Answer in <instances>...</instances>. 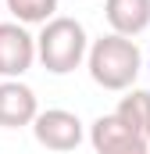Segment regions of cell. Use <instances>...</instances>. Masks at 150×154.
<instances>
[{
	"instance_id": "obj_1",
	"label": "cell",
	"mask_w": 150,
	"mask_h": 154,
	"mask_svg": "<svg viewBox=\"0 0 150 154\" xmlns=\"http://www.w3.org/2000/svg\"><path fill=\"white\" fill-rule=\"evenodd\" d=\"M86 68H89V79L100 90L122 93V90H132V82L140 75V68H143V54H140L136 39L107 32V36H100V39L89 43Z\"/></svg>"
},
{
	"instance_id": "obj_2",
	"label": "cell",
	"mask_w": 150,
	"mask_h": 154,
	"mask_svg": "<svg viewBox=\"0 0 150 154\" xmlns=\"http://www.w3.org/2000/svg\"><path fill=\"white\" fill-rule=\"evenodd\" d=\"M86 50H89V36H86L82 22L64 18V14H54L36 36V61L54 75L75 72L86 61Z\"/></svg>"
},
{
	"instance_id": "obj_3",
	"label": "cell",
	"mask_w": 150,
	"mask_h": 154,
	"mask_svg": "<svg viewBox=\"0 0 150 154\" xmlns=\"http://www.w3.org/2000/svg\"><path fill=\"white\" fill-rule=\"evenodd\" d=\"M82 122L75 111H64V108H46L32 118V136H36L39 147L46 151H75L82 143Z\"/></svg>"
},
{
	"instance_id": "obj_4",
	"label": "cell",
	"mask_w": 150,
	"mask_h": 154,
	"mask_svg": "<svg viewBox=\"0 0 150 154\" xmlns=\"http://www.w3.org/2000/svg\"><path fill=\"white\" fill-rule=\"evenodd\" d=\"M36 61V36L18 22H0V75L22 79Z\"/></svg>"
},
{
	"instance_id": "obj_5",
	"label": "cell",
	"mask_w": 150,
	"mask_h": 154,
	"mask_svg": "<svg viewBox=\"0 0 150 154\" xmlns=\"http://www.w3.org/2000/svg\"><path fill=\"white\" fill-rule=\"evenodd\" d=\"M89 143L97 154H150V140L136 136L129 125H122L114 118V111L100 115L89 125Z\"/></svg>"
},
{
	"instance_id": "obj_6",
	"label": "cell",
	"mask_w": 150,
	"mask_h": 154,
	"mask_svg": "<svg viewBox=\"0 0 150 154\" xmlns=\"http://www.w3.org/2000/svg\"><path fill=\"white\" fill-rule=\"evenodd\" d=\"M36 115H39V100L32 86H25L22 79H4L0 82V125L22 129V125H32Z\"/></svg>"
},
{
	"instance_id": "obj_7",
	"label": "cell",
	"mask_w": 150,
	"mask_h": 154,
	"mask_svg": "<svg viewBox=\"0 0 150 154\" xmlns=\"http://www.w3.org/2000/svg\"><path fill=\"white\" fill-rule=\"evenodd\" d=\"M104 18H107L114 36L136 39L140 32L150 29V0H107Z\"/></svg>"
},
{
	"instance_id": "obj_8",
	"label": "cell",
	"mask_w": 150,
	"mask_h": 154,
	"mask_svg": "<svg viewBox=\"0 0 150 154\" xmlns=\"http://www.w3.org/2000/svg\"><path fill=\"white\" fill-rule=\"evenodd\" d=\"M114 118L122 125H129L136 136L150 140V90H129L118 108H114Z\"/></svg>"
},
{
	"instance_id": "obj_9",
	"label": "cell",
	"mask_w": 150,
	"mask_h": 154,
	"mask_svg": "<svg viewBox=\"0 0 150 154\" xmlns=\"http://www.w3.org/2000/svg\"><path fill=\"white\" fill-rule=\"evenodd\" d=\"M18 25H46L57 14V0H4Z\"/></svg>"
},
{
	"instance_id": "obj_10",
	"label": "cell",
	"mask_w": 150,
	"mask_h": 154,
	"mask_svg": "<svg viewBox=\"0 0 150 154\" xmlns=\"http://www.w3.org/2000/svg\"><path fill=\"white\" fill-rule=\"evenodd\" d=\"M147 72H150V57H147Z\"/></svg>"
}]
</instances>
